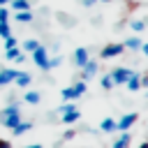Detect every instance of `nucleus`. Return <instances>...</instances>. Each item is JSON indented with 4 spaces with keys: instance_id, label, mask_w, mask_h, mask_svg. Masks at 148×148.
Masks as SVG:
<instances>
[{
    "instance_id": "f257e3e1",
    "label": "nucleus",
    "mask_w": 148,
    "mask_h": 148,
    "mask_svg": "<svg viewBox=\"0 0 148 148\" xmlns=\"http://www.w3.org/2000/svg\"><path fill=\"white\" fill-rule=\"evenodd\" d=\"M21 120H23V116H21V106H18V104H9V106H5V109L0 111V123H2L7 130H14Z\"/></svg>"
},
{
    "instance_id": "f03ea898",
    "label": "nucleus",
    "mask_w": 148,
    "mask_h": 148,
    "mask_svg": "<svg viewBox=\"0 0 148 148\" xmlns=\"http://www.w3.org/2000/svg\"><path fill=\"white\" fill-rule=\"evenodd\" d=\"M30 56H32V62H35L42 72H49V69H51V65H49V58H51V56H49V51H46L42 44H39V46H37Z\"/></svg>"
},
{
    "instance_id": "7ed1b4c3",
    "label": "nucleus",
    "mask_w": 148,
    "mask_h": 148,
    "mask_svg": "<svg viewBox=\"0 0 148 148\" xmlns=\"http://www.w3.org/2000/svg\"><path fill=\"white\" fill-rule=\"evenodd\" d=\"M123 51H125V46H123L120 42H109V44L99 51V58H102V60H111V58L123 56Z\"/></svg>"
},
{
    "instance_id": "20e7f679",
    "label": "nucleus",
    "mask_w": 148,
    "mask_h": 148,
    "mask_svg": "<svg viewBox=\"0 0 148 148\" xmlns=\"http://www.w3.org/2000/svg\"><path fill=\"white\" fill-rule=\"evenodd\" d=\"M136 120H139V113H134V111L132 113H125L120 120H116V132H127Z\"/></svg>"
},
{
    "instance_id": "39448f33",
    "label": "nucleus",
    "mask_w": 148,
    "mask_h": 148,
    "mask_svg": "<svg viewBox=\"0 0 148 148\" xmlns=\"http://www.w3.org/2000/svg\"><path fill=\"white\" fill-rule=\"evenodd\" d=\"M130 74H132V69H130V67H116V69H111V72H109V76L113 79V83H116V86H118V83H123V86H125V81L130 79Z\"/></svg>"
},
{
    "instance_id": "423d86ee",
    "label": "nucleus",
    "mask_w": 148,
    "mask_h": 148,
    "mask_svg": "<svg viewBox=\"0 0 148 148\" xmlns=\"http://www.w3.org/2000/svg\"><path fill=\"white\" fill-rule=\"evenodd\" d=\"M72 60H74V65H76V67H83V65L90 60V53H88V49H86V46H79V49H74V56H72Z\"/></svg>"
},
{
    "instance_id": "0eeeda50",
    "label": "nucleus",
    "mask_w": 148,
    "mask_h": 148,
    "mask_svg": "<svg viewBox=\"0 0 148 148\" xmlns=\"http://www.w3.org/2000/svg\"><path fill=\"white\" fill-rule=\"evenodd\" d=\"M125 88H127L130 92H139V90H141V74L132 72V74H130V79L125 81Z\"/></svg>"
},
{
    "instance_id": "6e6552de",
    "label": "nucleus",
    "mask_w": 148,
    "mask_h": 148,
    "mask_svg": "<svg viewBox=\"0 0 148 148\" xmlns=\"http://www.w3.org/2000/svg\"><path fill=\"white\" fill-rule=\"evenodd\" d=\"M5 58H7V60H14V62H23V60H25V56H23V51H21L18 46L5 49Z\"/></svg>"
},
{
    "instance_id": "1a4fd4ad",
    "label": "nucleus",
    "mask_w": 148,
    "mask_h": 148,
    "mask_svg": "<svg viewBox=\"0 0 148 148\" xmlns=\"http://www.w3.org/2000/svg\"><path fill=\"white\" fill-rule=\"evenodd\" d=\"M81 72H83V74H81V81H88L90 76L97 74V62H95V60H88V62L81 67Z\"/></svg>"
},
{
    "instance_id": "9d476101",
    "label": "nucleus",
    "mask_w": 148,
    "mask_h": 148,
    "mask_svg": "<svg viewBox=\"0 0 148 148\" xmlns=\"http://www.w3.org/2000/svg\"><path fill=\"white\" fill-rule=\"evenodd\" d=\"M130 143H132V134L130 132H120L111 148H130Z\"/></svg>"
},
{
    "instance_id": "9b49d317",
    "label": "nucleus",
    "mask_w": 148,
    "mask_h": 148,
    "mask_svg": "<svg viewBox=\"0 0 148 148\" xmlns=\"http://www.w3.org/2000/svg\"><path fill=\"white\" fill-rule=\"evenodd\" d=\"M14 83H16L18 88H28V86L32 83V74H28V72H18L16 79H14Z\"/></svg>"
},
{
    "instance_id": "f8f14e48",
    "label": "nucleus",
    "mask_w": 148,
    "mask_h": 148,
    "mask_svg": "<svg viewBox=\"0 0 148 148\" xmlns=\"http://www.w3.org/2000/svg\"><path fill=\"white\" fill-rule=\"evenodd\" d=\"M16 69H0V86H7V83H14L16 79Z\"/></svg>"
},
{
    "instance_id": "ddd939ff",
    "label": "nucleus",
    "mask_w": 148,
    "mask_h": 148,
    "mask_svg": "<svg viewBox=\"0 0 148 148\" xmlns=\"http://www.w3.org/2000/svg\"><path fill=\"white\" fill-rule=\"evenodd\" d=\"M23 102L35 106V104H39V102H42V95H39L37 90H28V92H23Z\"/></svg>"
},
{
    "instance_id": "4468645a",
    "label": "nucleus",
    "mask_w": 148,
    "mask_h": 148,
    "mask_svg": "<svg viewBox=\"0 0 148 148\" xmlns=\"http://www.w3.org/2000/svg\"><path fill=\"white\" fill-rule=\"evenodd\" d=\"M79 118H81V113L74 109V111H67V113H62V116H60V123H62V125H72V123H76Z\"/></svg>"
},
{
    "instance_id": "2eb2a0df",
    "label": "nucleus",
    "mask_w": 148,
    "mask_h": 148,
    "mask_svg": "<svg viewBox=\"0 0 148 148\" xmlns=\"http://www.w3.org/2000/svg\"><path fill=\"white\" fill-rule=\"evenodd\" d=\"M60 97H62L65 102H76V99H79V95L74 92V88H72V86L62 88V90H60Z\"/></svg>"
},
{
    "instance_id": "dca6fc26",
    "label": "nucleus",
    "mask_w": 148,
    "mask_h": 148,
    "mask_svg": "<svg viewBox=\"0 0 148 148\" xmlns=\"http://www.w3.org/2000/svg\"><path fill=\"white\" fill-rule=\"evenodd\" d=\"M30 130H32V123H25V120H21V123H18V125L12 130V134H14V136H21V134H25V132H30Z\"/></svg>"
},
{
    "instance_id": "f3484780",
    "label": "nucleus",
    "mask_w": 148,
    "mask_h": 148,
    "mask_svg": "<svg viewBox=\"0 0 148 148\" xmlns=\"http://www.w3.org/2000/svg\"><path fill=\"white\" fill-rule=\"evenodd\" d=\"M123 46L130 49V51H139V49H141V39H139V37H127V39L123 42Z\"/></svg>"
},
{
    "instance_id": "a211bd4d",
    "label": "nucleus",
    "mask_w": 148,
    "mask_h": 148,
    "mask_svg": "<svg viewBox=\"0 0 148 148\" xmlns=\"http://www.w3.org/2000/svg\"><path fill=\"white\" fill-rule=\"evenodd\" d=\"M146 25H148V18H134V21H130V30H134V32L146 30Z\"/></svg>"
},
{
    "instance_id": "6ab92c4d",
    "label": "nucleus",
    "mask_w": 148,
    "mask_h": 148,
    "mask_svg": "<svg viewBox=\"0 0 148 148\" xmlns=\"http://www.w3.org/2000/svg\"><path fill=\"white\" fill-rule=\"evenodd\" d=\"M9 7L14 12H23V9H30V0H9Z\"/></svg>"
},
{
    "instance_id": "aec40b11",
    "label": "nucleus",
    "mask_w": 148,
    "mask_h": 148,
    "mask_svg": "<svg viewBox=\"0 0 148 148\" xmlns=\"http://www.w3.org/2000/svg\"><path fill=\"white\" fill-rule=\"evenodd\" d=\"M14 18H16L18 23H30V21H32V12H30V9H23V12H16V14H14Z\"/></svg>"
},
{
    "instance_id": "412c9836",
    "label": "nucleus",
    "mask_w": 148,
    "mask_h": 148,
    "mask_svg": "<svg viewBox=\"0 0 148 148\" xmlns=\"http://www.w3.org/2000/svg\"><path fill=\"white\" fill-rule=\"evenodd\" d=\"M99 130H102V132H109V134L116 132V120H113V118H104V120L99 123Z\"/></svg>"
},
{
    "instance_id": "4be33fe9",
    "label": "nucleus",
    "mask_w": 148,
    "mask_h": 148,
    "mask_svg": "<svg viewBox=\"0 0 148 148\" xmlns=\"http://www.w3.org/2000/svg\"><path fill=\"white\" fill-rule=\"evenodd\" d=\"M37 46H39V42H37V39H32V37H30V39H25V42H23V44H21V51H25V53H32V51H35V49H37Z\"/></svg>"
},
{
    "instance_id": "5701e85b",
    "label": "nucleus",
    "mask_w": 148,
    "mask_h": 148,
    "mask_svg": "<svg viewBox=\"0 0 148 148\" xmlns=\"http://www.w3.org/2000/svg\"><path fill=\"white\" fill-rule=\"evenodd\" d=\"M74 109H76V106H74V102H65V104H60V106H58L56 111H58V113L62 116V113H67V111H74Z\"/></svg>"
},
{
    "instance_id": "b1692460",
    "label": "nucleus",
    "mask_w": 148,
    "mask_h": 148,
    "mask_svg": "<svg viewBox=\"0 0 148 148\" xmlns=\"http://www.w3.org/2000/svg\"><path fill=\"white\" fill-rule=\"evenodd\" d=\"M113 86H116V83H113V79H111L109 74H104V76H102V88H104V90H111Z\"/></svg>"
},
{
    "instance_id": "393cba45",
    "label": "nucleus",
    "mask_w": 148,
    "mask_h": 148,
    "mask_svg": "<svg viewBox=\"0 0 148 148\" xmlns=\"http://www.w3.org/2000/svg\"><path fill=\"white\" fill-rule=\"evenodd\" d=\"M72 88H74V92H76V95H79V97H81V95H83V92H86V81H76V83H74V86H72Z\"/></svg>"
},
{
    "instance_id": "a878e982",
    "label": "nucleus",
    "mask_w": 148,
    "mask_h": 148,
    "mask_svg": "<svg viewBox=\"0 0 148 148\" xmlns=\"http://www.w3.org/2000/svg\"><path fill=\"white\" fill-rule=\"evenodd\" d=\"M12 46H18V39H16L14 35H9V37H5V49H12Z\"/></svg>"
},
{
    "instance_id": "bb28decb",
    "label": "nucleus",
    "mask_w": 148,
    "mask_h": 148,
    "mask_svg": "<svg viewBox=\"0 0 148 148\" xmlns=\"http://www.w3.org/2000/svg\"><path fill=\"white\" fill-rule=\"evenodd\" d=\"M0 23H9V7H0Z\"/></svg>"
},
{
    "instance_id": "cd10ccee",
    "label": "nucleus",
    "mask_w": 148,
    "mask_h": 148,
    "mask_svg": "<svg viewBox=\"0 0 148 148\" xmlns=\"http://www.w3.org/2000/svg\"><path fill=\"white\" fill-rule=\"evenodd\" d=\"M12 35V28H9V23H0V37L5 39V37H9Z\"/></svg>"
},
{
    "instance_id": "c85d7f7f",
    "label": "nucleus",
    "mask_w": 148,
    "mask_h": 148,
    "mask_svg": "<svg viewBox=\"0 0 148 148\" xmlns=\"http://www.w3.org/2000/svg\"><path fill=\"white\" fill-rule=\"evenodd\" d=\"M60 62H62V58H60V56H53V58H49V65H51V69H53V67H58Z\"/></svg>"
},
{
    "instance_id": "c756f323",
    "label": "nucleus",
    "mask_w": 148,
    "mask_h": 148,
    "mask_svg": "<svg viewBox=\"0 0 148 148\" xmlns=\"http://www.w3.org/2000/svg\"><path fill=\"white\" fill-rule=\"evenodd\" d=\"M139 51H141V53L148 58V42H141V49H139Z\"/></svg>"
},
{
    "instance_id": "7c9ffc66",
    "label": "nucleus",
    "mask_w": 148,
    "mask_h": 148,
    "mask_svg": "<svg viewBox=\"0 0 148 148\" xmlns=\"http://www.w3.org/2000/svg\"><path fill=\"white\" fill-rule=\"evenodd\" d=\"M141 88H148V74H141Z\"/></svg>"
},
{
    "instance_id": "2f4dec72",
    "label": "nucleus",
    "mask_w": 148,
    "mask_h": 148,
    "mask_svg": "<svg viewBox=\"0 0 148 148\" xmlns=\"http://www.w3.org/2000/svg\"><path fill=\"white\" fill-rule=\"evenodd\" d=\"M0 148H12V143L7 139H0Z\"/></svg>"
},
{
    "instance_id": "473e14b6",
    "label": "nucleus",
    "mask_w": 148,
    "mask_h": 148,
    "mask_svg": "<svg viewBox=\"0 0 148 148\" xmlns=\"http://www.w3.org/2000/svg\"><path fill=\"white\" fill-rule=\"evenodd\" d=\"M95 2H97V0H81V5H83V7H90V5H95Z\"/></svg>"
},
{
    "instance_id": "72a5a7b5",
    "label": "nucleus",
    "mask_w": 148,
    "mask_h": 148,
    "mask_svg": "<svg viewBox=\"0 0 148 148\" xmlns=\"http://www.w3.org/2000/svg\"><path fill=\"white\" fill-rule=\"evenodd\" d=\"M25 148H42V143H30V146H25Z\"/></svg>"
},
{
    "instance_id": "f704fd0d",
    "label": "nucleus",
    "mask_w": 148,
    "mask_h": 148,
    "mask_svg": "<svg viewBox=\"0 0 148 148\" xmlns=\"http://www.w3.org/2000/svg\"><path fill=\"white\" fill-rule=\"evenodd\" d=\"M9 5V0H0V7H7Z\"/></svg>"
},
{
    "instance_id": "c9c22d12",
    "label": "nucleus",
    "mask_w": 148,
    "mask_h": 148,
    "mask_svg": "<svg viewBox=\"0 0 148 148\" xmlns=\"http://www.w3.org/2000/svg\"><path fill=\"white\" fill-rule=\"evenodd\" d=\"M139 148H148V141H143V143H141V146H139Z\"/></svg>"
},
{
    "instance_id": "e433bc0d",
    "label": "nucleus",
    "mask_w": 148,
    "mask_h": 148,
    "mask_svg": "<svg viewBox=\"0 0 148 148\" xmlns=\"http://www.w3.org/2000/svg\"><path fill=\"white\" fill-rule=\"evenodd\" d=\"M97 2H113V0H97Z\"/></svg>"
},
{
    "instance_id": "4c0bfd02",
    "label": "nucleus",
    "mask_w": 148,
    "mask_h": 148,
    "mask_svg": "<svg viewBox=\"0 0 148 148\" xmlns=\"http://www.w3.org/2000/svg\"><path fill=\"white\" fill-rule=\"evenodd\" d=\"M146 95H148V92H146Z\"/></svg>"
}]
</instances>
